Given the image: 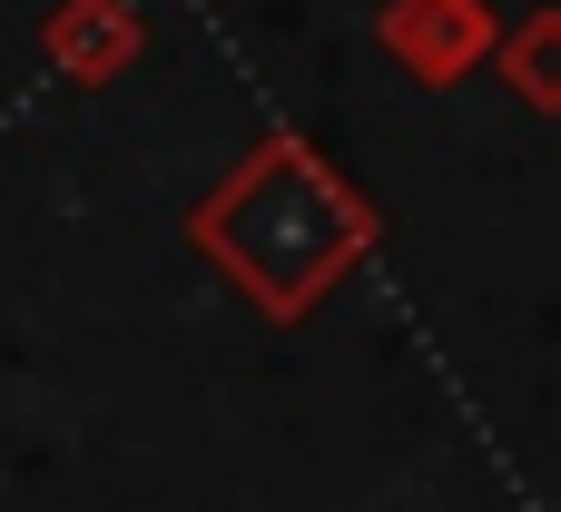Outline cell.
<instances>
[{
	"instance_id": "3957f363",
	"label": "cell",
	"mask_w": 561,
	"mask_h": 512,
	"mask_svg": "<svg viewBox=\"0 0 561 512\" xmlns=\"http://www.w3.org/2000/svg\"><path fill=\"white\" fill-rule=\"evenodd\" d=\"M49 59H59L69 79H118V69L138 59V10H128V0H59Z\"/></svg>"
},
{
	"instance_id": "7a4b0ae2",
	"label": "cell",
	"mask_w": 561,
	"mask_h": 512,
	"mask_svg": "<svg viewBox=\"0 0 561 512\" xmlns=\"http://www.w3.org/2000/svg\"><path fill=\"white\" fill-rule=\"evenodd\" d=\"M375 30L424 89H454L473 59H493V10L483 0H385Z\"/></svg>"
},
{
	"instance_id": "277c9868",
	"label": "cell",
	"mask_w": 561,
	"mask_h": 512,
	"mask_svg": "<svg viewBox=\"0 0 561 512\" xmlns=\"http://www.w3.org/2000/svg\"><path fill=\"white\" fill-rule=\"evenodd\" d=\"M503 79H513L542 118H561V10H533V20L503 39Z\"/></svg>"
},
{
	"instance_id": "6da1fadb",
	"label": "cell",
	"mask_w": 561,
	"mask_h": 512,
	"mask_svg": "<svg viewBox=\"0 0 561 512\" xmlns=\"http://www.w3.org/2000/svg\"><path fill=\"white\" fill-rule=\"evenodd\" d=\"M197 257L227 266V286L266 316V326H306L365 257H375V207L296 138H256L187 217Z\"/></svg>"
}]
</instances>
